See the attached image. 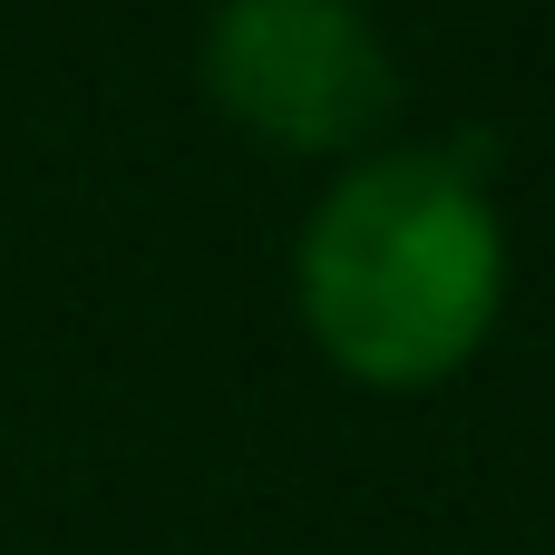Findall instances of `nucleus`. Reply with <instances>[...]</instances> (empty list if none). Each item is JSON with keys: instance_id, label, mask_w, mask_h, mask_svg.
Instances as JSON below:
<instances>
[{"instance_id": "f257e3e1", "label": "nucleus", "mask_w": 555, "mask_h": 555, "mask_svg": "<svg viewBox=\"0 0 555 555\" xmlns=\"http://www.w3.org/2000/svg\"><path fill=\"white\" fill-rule=\"evenodd\" d=\"M468 156H371L351 166L312 234H302V293L322 341L361 380H429L449 371L498 302V224L468 185Z\"/></svg>"}, {"instance_id": "f03ea898", "label": "nucleus", "mask_w": 555, "mask_h": 555, "mask_svg": "<svg viewBox=\"0 0 555 555\" xmlns=\"http://www.w3.org/2000/svg\"><path fill=\"white\" fill-rule=\"evenodd\" d=\"M205 78L234 117L332 146L390 107V49L351 0H224L205 39Z\"/></svg>"}]
</instances>
